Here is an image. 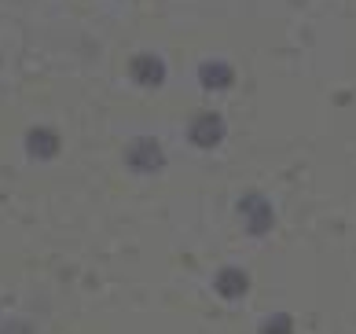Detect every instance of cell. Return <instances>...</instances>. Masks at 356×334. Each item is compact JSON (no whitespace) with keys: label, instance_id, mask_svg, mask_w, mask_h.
<instances>
[{"label":"cell","instance_id":"obj_1","mask_svg":"<svg viewBox=\"0 0 356 334\" xmlns=\"http://www.w3.org/2000/svg\"><path fill=\"white\" fill-rule=\"evenodd\" d=\"M129 74H133V81H140V85H162L165 63L158 56H151V51H140V56L129 59Z\"/></svg>","mask_w":356,"mask_h":334},{"label":"cell","instance_id":"obj_2","mask_svg":"<svg viewBox=\"0 0 356 334\" xmlns=\"http://www.w3.org/2000/svg\"><path fill=\"white\" fill-rule=\"evenodd\" d=\"M26 151L44 162V158H51V154L59 151V132H56V129H48V125L30 129V136H26Z\"/></svg>","mask_w":356,"mask_h":334},{"label":"cell","instance_id":"obj_3","mask_svg":"<svg viewBox=\"0 0 356 334\" xmlns=\"http://www.w3.org/2000/svg\"><path fill=\"white\" fill-rule=\"evenodd\" d=\"M220 136H224V122H220V114H209V111H202V114L191 122V140L199 143V147L217 143Z\"/></svg>","mask_w":356,"mask_h":334},{"label":"cell","instance_id":"obj_4","mask_svg":"<svg viewBox=\"0 0 356 334\" xmlns=\"http://www.w3.org/2000/svg\"><path fill=\"white\" fill-rule=\"evenodd\" d=\"M125 158H129V166L147 169V166L162 162V151H158V143H151V140H133V143L125 147Z\"/></svg>","mask_w":356,"mask_h":334},{"label":"cell","instance_id":"obj_5","mask_svg":"<svg viewBox=\"0 0 356 334\" xmlns=\"http://www.w3.org/2000/svg\"><path fill=\"white\" fill-rule=\"evenodd\" d=\"M202 85L206 88H228L232 81H235V70L228 63H202Z\"/></svg>","mask_w":356,"mask_h":334},{"label":"cell","instance_id":"obj_6","mask_svg":"<svg viewBox=\"0 0 356 334\" xmlns=\"http://www.w3.org/2000/svg\"><path fill=\"white\" fill-rule=\"evenodd\" d=\"M220 287L228 290V294H243V290H246V279H243V272H224Z\"/></svg>","mask_w":356,"mask_h":334},{"label":"cell","instance_id":"obj_7","mask_svg":"<svg viewBox=\"0 0 356 334\" xmlns=\"http://www.w3.org/2000/svg\"><path fill=\"white\" fill-rule=\"evenodd\" d=\"M265 334H290V319L286 316H275L272 324H265Z\"/></svg>","mask_w":356,"mask_h":334}]
</instances>
